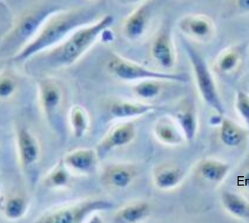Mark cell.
Returning a JSON list of instances; mask_svg holds the SVG:
<instances>
[{"mask_svg":"<svg viewBox=\"0 0 249 223\" xmlns=\"http://www.w3.org/2000/svg\"><path fill=\"white\" fill-rule=\"evenodd\" d=\"M111 73L124 81L161 80L187 83L189 77L186 73H170L151 70L119 55L112 54L107 62Z\"/></svg>","mask_w":249,"mask_h":223,"instance_id":"obj_5","label":"cell"},{"mask_svg":"<svg viewBox=\"0 0 249 223\" xmlns=\"http://www.w3.org/2000/svg\"><path fill=\"white\" fill-rule=\"evenodd\" d=\"M242 58L239 47H228L218 55L215 61V70L222 75L231 74L239 69Z\"/></svg>","mask_w":249,"mask_h":223,"instance_id":"obj_9","label":"cell"},{"mask_svg":"<svg viewBox=\"0 0 249 223\" xmlns=\"http://www.w3.org/2000/svg\"><path fill=\"white\" fill-rule=\"evenodd\" d=\"M178 119L183 128L187 139L189 140L194 137L196 122L194 112L190 110H187L177 115Z\"/></svg>","mask_w":249,"mask_h":223,"instance_id":"obj_18","label":"cell"},{"mask_svg":"<svg viewBox=\"0 0 249 223\" xmlns=\"http://www.w3.org/2000/svg\"><path fill=\"white\" fill-rule=\"evenodd\" d=\"M156 80L148 79L140 82L134 87V91L140 97L152 99L157 96L160 92V86Z\"/></svg>","mask_w":249,"mask_h":223,"instance_id":"obj_17","label":"cell"},{"mask_svg":"<svg viewBox=\"0 0 249 223\" xmlns=\"http://www.w3.org/2000/svg\"><path fill=\"white\" fill-rule=\"evenodd\" d=\"M236 107L242 117L249 123V95L242 91H239L237 93Z\"/></svg>","mask_w":249,"mask_h":223,"instance_id":"obj_24","label":"cell"},{"mask_svg":"<svg viewBox=\"0 0 249 223\" xmlns=\"http://www.w3.org/2000/svg\"><path fill=\"white\" fill-rule=\"evenodd\" d=\"M68 160L71 166L75 168L86 169L92 164V155L89 151H79L71 155Z\"/></svg>","mask_w":249,"mask_h":223,"instance_id":"obj_21","label":"cell"},{"mask_svg":"<svg viewBox=\"0 0 249 223\" xmlns=\"http://www.w3.org/2000/svg\"><path fill=\"white\" fill-rule=\"evenodd\" d=\"M178 28L189 38L199 43H207L214 38L215 24L208 16L203 14H190L179 20Z\"/></svg>","mask_w":249,"mask_h":223,"instance_id":"obj_7","label":"cell"},{"mask_svg":"<svg viewBox=\"0 0 249 223\" xmlns=\"http://www.w3.org/2000/svg\"><path fill=\"white\" fill-rule=\"evenodd\" d=\"M15 85L14 81L10 77L1 78L0 82V95L2 97H8L14 91Z\"/></svg>","mask_w":249,"mask_h":223,"instance_id":"obj_26","label":"cell"},{"mask_svg":"<svg viewBox=\"0 0 249 223\" xmlns=\"http://www.w3.org/2000/svg\"><path fill=\"white\" fill-rule=\"evenodd\" d=\"M157 109V107L153 105L119 102L112 105L110 111L115 117L125 118L143 115Z\"/></svg>","mask_w":249,"mask_h":223,"instance_id":"obj_10","label":"cell"},{"mask_svg":"<svg viewBox=\"0 0 249 223\" xmlns=\"http://www.w3.org/2000/svg\"><path fill=\"white\" fill-rule=\"evenodd\" d=\"M236 5L240 12L249 13V0H236Z\"/></svg>","mask_w":249,"mask_h":223,"instance_id":"obj_29","label":"cell"},{"mask_svg":"<svg viewBox=\"0 0 249 223\" xmlns=\"http://www.w3.org/2000/svg\"><path fill=\"white\" fill-rule=\"evenodd\" d=\"M221 138L224 144L228 146H235L241 142L242 135L236 125L228 119L222 122Z\"/></svg>","mask_w":249,"mask_h":223,"instance_id":"obj_13","label":"cell"},{"mask_svg":"<svg viewBox=\"0 0 249 223\" xmlns=\"http://www.w3.org/2000/svg\"><path fill=\"white\" fill-rule=\"evenodd\" d=\"M59 10L55 6H42L22 15L1 39V56H16L34 39L46 19Z\"/></svg>","mask_w":249,"mask_h":223,"instance_id":"obj_3","label":"cell"},{"mask_svg":"<svg viewBox=\"0 0 249 223\" xmlns=\"http://www.w3.org/2000/svg\"><path fill=\"white\" fill-rule=\"evenodd\" d=\"M227 171L228 166L217 162H206L201 167L202 175L211 182L220 181L225 177Z\"/></svg>","mask_w":249,"mask_h":223,"instance_id":"obj_16","label":"cell"},{"mask_svg":"<svg viewBox=\"0 0 249 223\" xmlns=\"http://www.w3.org/2000/svg\"><path fill=\"white\" fill-rule=\"evenodd\" d=\"M66 179L65 174L62 173V171H59V172L55 173L53 178V181L57 185L63 184L65 182Z\"/></svg>","mask_w":249,"mask_h":223,"instance_id":"obj_30","label":"cell"},{"mask_svg":"<svg viewBox=\"0 0 249 223\" xmlns=\"http://www.w3.org/2000/svg\"><path fill=\"white\" fill-rule=\"evenodd\" d=\"M159 135L161 136V137L163 140H166V141L171 142L175 139V135L173 134L172 129L170 127L167 126H160L159 129Z\"/></svg>","mask_w":249,"mask_h":223,"instance_id":"obj_28","label":"cell"},{"mask_svg":"<svg viewBox=\"0 0 249 223\" xmlns=\"http://www.w3.org/2000/svg\"><path fill=\"white\" fill-rule=\"evenodd\" d=\"M24 209L23 201L19 198H15L8 203L6 214L10 218H17L21 215Z\"/></svg>","mask_w":249,"mask_h":223,"instance_id":"obj_25","label":"cell"},{"mask_svg":"<svg viewBox=\"0 0 249 223\" xmlns=\"http://www.w3.org/2000/svg\"><path fill=\"white\" fill-rule=\"evenodd\" d=\"M222 202L226 208L231 213L239 216L249 215V207L239 196L231 193H225L222 196Z\"/></svg>","mask_w":249,"mask_h":223,"instance_id":"obj_15","label":"cell"},{"mask_svg":"<svg viewBox=\"0 0 249 223\" xmlns=\"http://www.w3.org/2000/svg\"><path fill=\"white\" fill-rule=\"evenodd\" d=\"M117 1L124 4H141L148 0H117Z\"/></svg>","mask_w":249,"mask_h":223,"instance_id":"obj_31","label":"cell"},{"mask_svg":"<svg viewBox=\"0 0 249 223\" xmlns=\"http://www.w3.org/2000/svg\"><path fill=\"white\" fill-rule=\"evenodd\" d=\"M61 95L58 87L51 82H46L41 86V99L44 108L51 112L58 106Z\"/></svg>","mask_w":249,"mask_h":223,"instance_id":"obj_11","label":"cell"},{"mask_svg":"<svg viewBox=\"0 0 249 223\" xmlns=\"http://www.w3.org/2000/svg\"><path fill=\"white\" fill-rule=\"evenodd\" d=\"M152 16V4L149 0L140 4L124 20L122 33L126 39L137 42L147 33Z\"/></svg>","mask_w":249,"mask_h":223,"instance_id":"obj_8","label":"cell"},{"mask_svg":"<svg viewBox=\"0 0 249 223\" xmlns=\"http://www.w3.org/2000/svg\"><path fill=\"white\" fill-rule=\"evenodd\" d=\"M113 21L112 16L107 15L77 29L58 45L48 50L47 61L54 68L74 64L112 26Z\"/></svg>","mask_w":249,"mask_h":223,"instance_id":"obj_2","label":"cell"},{"mask_svg":"<svg viewBox=\"0 0 249 223\" xmlns=\"http://www.w3.org/2000/svg\"><path fill=\"white\" fill-rule=\"evenodd\" d=\"M20 150L26 164H31L36 159L37 149L34 140L26 131H21L19 138Z\"/></svg>","mask_w":249,"mask_h":223,"instance_id":"obj_14","label":"cell"},{"mask_svg":"<svg viewBox=\"0 0 249 223\" xmlns=\"http://www.w3.org/2000/svg\"><path fill=\"white\" fill-rule=\"evenodd\" d=\"M180 178L179 171L176 169H166L157 175L156 182L160 188H166L175 186Z\"/></svg>","mask_w":249,"mask_h":223,"instance_id":"obj_20","label":"cell"},{"mask_svg":"<svg viewBox=\"0 0 249 223\" xmlns=\"http://www.w3.org/2000/svg\"><path fill=\"white\" fill-rule=\"evenodd\" d=\"M135 129L132 124L124 125L119 127L110 135L107 146L108 148L115 146H123L131 141L134 137Z\"/></svg>","mask_w":249,"mask_h":223,"instance_id":"obj_12","label":"cell"},{"mask_svg":"<svg viewBox=\"0 0 249 223\" xmlns=\"http://www.w3.org/2000/svg\"><path fill=\"white\" fill-rule=\"evenodd\" d=\"M151 56L156 63L166 70L174 68L177 53L172 31L167 24H162L153 36L150 47Z\"/></svg>","mask_w":249,"mask_h":223,"instance_id":"obj_6","label":"cell"},{"mask_svg":"<svg viewBox=\"0 0 249 223\" xmlns=\"http://www.w3.org/2000/svg\"><path fill=\"white\" fill-rule=\"evenodd\" d=\"M96 8H81L53 13L40 29L34 39L14 57L22 61L58 45L77 29L98 19Z\"/></svg>","mask_w":249,"mask_h":223,"instance_id":"obj_1","label":"cell"},{"mask_svg":"<svg viewBox=\"0 0 249 223\" xmlns=\"http://www.w3.org/2000/svg\"><path fill=\"white\" fill-rule=\"evenodd\" d=\"M111 184L118 187L127 186L131 180V175L126 169L117 168L113 169L109 175Z\"/></svg>","mask_w":249,"mask_h":223,"instance_id":"obj_22","label":"cell"},{"mask_svg":"<svg viewBox=\"0 0 249 223\" xmlns=\"http://www.w3.org/2000/svg\"><path fill=\"white\" fill-rule=\"evenodd\" d=\"M49 220L48 222L51 223H70L73 222L74 217L71 212L66 211L57 214Z\"/></svg>","mask_w":249,"mask_h":223,"instance_id":"obj_27","label":"cell"},{"mask_svg":"<svg viewBox=\"0 0 249 223\" xmlns=\"http://www.w3.org/2000/svg\"><path fill=\"white\" fill-rule=\"evenodd\" d=\"M72 120L75 133L79 137L85 130L86 126L85 115L81 109H74L72 113Z\"/></svg>","mask_w":249,"mask_h":223,"instance_id":"obj_23","label":"cell"},{"mask_svg":"<svg viewBox=\"0 0 249 223\" xmlns=\"http://www.w3.org/2000/svg\"><path fill=\"white\" fill-rule=\"evenodd\" d=\"M183 44L202 99L218 114L223 115L224 109L217 92L214 75L210 66L205 58L202 56L194 46L186 41H183Z\"/></svg>","mask_w":249,"mask_h":223,"instance_id":"obj_4","label":"cell"},{"mask_svg":"<svg viewBox=\"0 0 249 223\" xmlns=\"http://www.w3.org/2000/svg\"><path fill=\"white\" fill-rule=\"evenodd\" d=\"M148 211V206L145 204L132 205L122 212L121 217L125 222H135L143 218Z\"/></svg>","mask_w":249,"mask_h":223,"instance_id":"obj_19","label":"cell"}]
</instances>
